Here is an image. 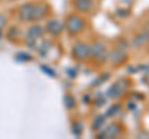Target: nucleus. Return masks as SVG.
Here are the masks:
<instances>
[{
    "label": "nucleus",
    "mask_w": 149,
    "mask_h": 139,
    "mask_svg": "<svg viewBox=\"0 0 149 139\" xmlns=\"http://www.w3.org/2000/svg\"><path fill=\"white\" fill-rule=\"evenodd\" d=\"M63 26L70 36H76L85 29V20L77 14H71L66 17Z\"/></svg>",
    "instance_id": "obj_1"
},
{
    "label": "nucleus",
    "mask_w": 149,
    "mask_h": 139,
    "mask_svg": "<svg viewBox=\"0 0 149 139\" xmlns=\"http://www.w3.org/2000/svg\"><path fill=\"white\" fill-rule=\"evenodd\" d=\"M72 56L80 62L86 61L90 57V45L83 41H76L72 47Z\"/></svg>",
    "instance_id": "obj_2"
},
{
    "label": "nucleus",
    "mask_w": 149,
    "mask_h": 139,
    "mask_svg": "<svg viewBox=\"0 0 149 139\" xmlns=\"http://www.w3.org/2000/svg\"><path fill=\"white\" fill-rule=\"evenodd\" d=\"M44 31H45V29L42 26H40V25H31L29 29H27L26 35H25V42H26V45L29 46V47H35L36 41L44 35Z\"/></svg>",
    "instance_id": "obj_3"
},
{
    "label": "nucleus",
    "mask_w": 149,
    "mask_h": 139,
    "mask_svg": "<svg viewBox=\"0 0 149 139\" xmlns=\"http://www.w3.org/2000/svg\"><path fill=\"white\" fill-rule=\"evenodd\" d=\"M129 87V82L127 80H124V78H120V80H118L117 82H114L113 85H112L108 90H107V97L108 98H118V97H120L124 91L127 90Z\"/></svg>",
    "instance_id": "obj_4"
},
{
    "label": "nucleus",
    "mask_w": 149,
    "mask_h": 139,
    "mask_svg": "<svg viewBox=\"0 0 149 139\" xmlns=\"http://www.w3.org/2000/svg\"><path fill=\"white\" fill-rule=\"evenodd\" d=\"M148 44H149V29L148 27L141 30L137 35H134V38L129 42L130 47H133V49H141Z\"/></svg>",
    "instance_id": "obj_5"
},
{
    "label": "nucleus",
    "mask_w": 149,
    "mask_h": 139,
    "mask_svg": "<svg viewBox=\"0 0 149 139\" xmlns=\"http://www.w3.org/2000/svg\"><path fill=\"white\" fill-rule=\"evenodd\" d=\"M34 3H26L24 5H21L19 9L17 17L19 20L22 22H29L32 21V14H34Z\"/></svg>",
    "instance_id": "obj_6"
},
{
    "label": "nucleus",
    "mask_w": 149,
    "mask_h": 139,
    "mask_svg": "<svg viewBox=\"0 0 149 139\" xmlns=\"http://www.w3.org/2000/svg\"><path fill=\"white\" fill-rule=\"evenodd\" d=\"M120 126L118 123H111L108 124L104 129H102V131L98 132V134H97V138H114V137H118L119 133H120Z\"/></svg>",
    "instance_id": "obj_7"
},
{
    "label": "nucleus",
    "mask_w": 149,
    "mask_h": 139,
    "mask_svg": "<svg viewBox=\"0 0 149 139\" xmlns=\"http://www.w3.org/2000/svg\"><path fill=\"white\" fill-rule=\"evenodd\" d=\"M125 60H127V55H125V51H122L119 49H113L111 50L108 52V61L114 65V66H119V65H122L125 62Z\"/></svg>",
    "instance_id": "obj_8"
},
{
    "label": "nucleus",
    "mask_w": 149,
    "mask_h": 139,
    "mask_svg": "<svg viewBox=\"0 0 149 139\" xmlns=\"http://www.w3.org/2000/svg\"><path fill=\"white\" fill-rule=\"evenodd\" d=\"M63 29H65L63 24L60 20H57V19L49 20L47 22H46V25H45V31L47 32L49 35H51V36L60 35L63 31Z\"/></svg>",
    "instance_id": "obj_9"
},
{
    "label": "nucleus",
    "mask_w": 149,
    "mask_h": 139,
    "mask_svg": "<svg viewBox=\"0 0 149 139\" xmlns=\"http://www.w3.org/2000/svg\"><path fill=\"white\" fill-rule=\"evenodd\" d=\"M106 44L103 42V41L101 40H96L95 42H92L90 45V56L92 58H97L98 56H101L103 52H106Z\"/></svg>",
    "instance_id": "obj_10"
},
{
    "label": "nucleus",
    "mask_w": 149,
    "mask_h": 139,
    "mask_svg": "<svg viewBox=\"0 0 149 139\" xmlns=\"http://www.w3.org/2000/svg\"><path fill=\"white\" fill-rule=\"evenodd\" d=\"M47 15V5L45 3H36L34 5V14H32V21L44 20Z\"/></svg>",
    "instance_id": "obj_11"
},
{
    "label": "nucleus",
    "mask_w": 149,
    "mask_h": 139,
    "mask_svg": "<svg viewBox=\"0 0 149 139\" xmlns=\"http://www.w3.org/2000/svg\"><path fill=\"white\" fill-rule=\"evenodd\" d=\"M73 6L78 13H90L93 9V0H73Z\"/></svg>",
    "instance_id": "obj_12"
},
{
    "label": "nucleus",
    "mask_w": 149,
    "mask_h": 139,
    "mask_svg": "<svg viewBox=\"0 0 149 139\" xmlns=\"http://www.w3.org/2000/svg\"><path fill=\"white\" fill-rule=\"evenodd\" d=\"M106 114H100V115H97V117L93 119V122H92V129L95 132H100L103 129L104 127V123H106Z\"/></svg>",
    "instance_id": "obj_13"
},
{
    "label": "nucleus",
    "mask_w": 149,
    "mask_h": 139,
    "mask_svg": "<svg viewBox=\"0 0 149 139\" xmlns=\"http://www.w3.org/2000/svg\"><path fill=\"white\" fill-rule=\"evenodd\" d=\"M63 104L66 107V109L71 111L76 107V99H74V97L72 95H66L63 97Z\"/></svg>",
    "instance_id": "obj_14"
},
{
    "label": "nucleus",
    "mask_w": 149,
    "mask_h": 139,
    "mask_svg": "<svg viewBox=\"0 0 149 139\" xmlns=\"http://www.w3.org/2000/svg\"><path fill=\"white\" fill-rule=\"evenodd\" d=\"M120 107H122V106H120L119 103L112 104L111 107L106 111V117H107V118H113L114 115H117V114H118V112L120 111Z\"/></svg>",
    "instance_id": "obj_15"
},
{
    "label": "nucleus",
    "mask_w": 149,
    "mask_h": 139,
    "mask_svg": "<svg viewBox=\"0 0 149 139\" xmlns=\"http://www.w3.org/2000/svg\"><path fill=\"white\" fill-rule=\"evenodd\" d=\"M82 132H83V124L81 122H78V120H76V122L72 124V133L76 137H80Z\"/></svg>",
    "instance_id": "obj_16"
},
{
    "label": "nucleus",
    "mask_w": 149,
    "mask_h": 139,
    "mask_svg": "<svg viewBox=\"0 0 149 139\" xmlns=\"http://www.w3.org/2000/svg\"><path fill=\"white\" fill-rule=\"evenodd\" d=\"M35 49L39 51L41 55H45L46 52H47V50L50 49V42H49L47 40H42V41H41V45L40 46H36Z\"/></svg>",
    "instance_id": "obj_17"
},
{
    "label": "nucleus",
    "mask_w": 149,
    "mask_h": 139,
    "mask_svg": "<svg viewBox=\"0 0 149 139\" xmlns=\"http://www.w3.org/2000/svg\"><path fill=\"white\" fill-rule=\"evenodd\" d=\"M129 46H130L129 42H128V41H125L124 39H119L117 41V44H116V47L119 49V50H122V51H127Z\"/></svg>",
    "instance_id": "obj_18"
},
{
    "label": "nucleus",
    "mask_w": 149,
    "mask_h": 139,
    "mask_svg": "<svg viewBox=\"0 0 149 139\" xmlns=\"http://www.w3.org/2000/svg\"><path fill=\"white\" fill-rule=\"evenodd\" d=\"M116 14L119 16V17H127L129 15V10L128 9H123V8H118L116 10Z\"/></svg>",
    "instance_id": "obj_19"
},
{
    "label": "nucleus",
    "mask_w": 149,
    "mask_h": 139,
    "mask_svg": "<svg viewBox=\"0 0 149 139\" xmlns=\"http://www.w3.org/2000/svg\"><path fill=\"white\" fill-rule=\"evenodd\" d=\"M111 77V75L109 73H103V75H102L101 77H98V80H97L96 82H93V85H101V83H103V82H106L107 80H108V78Z\"/></svg>",
    "instance_id": "obj_20"
},
{
    "label": "nucleus",
    "mask_w": 149,
    "mask_h": 139,
    "mask_svg": "<svg viewBox=\"0 0 149 139\" xmlns=\"http://www.w3.org/2000/svg\"><path fill=\"white\" fill-rule=\"evenodd\" d=\"M16 60H17V61H30L31 56H30V55H27V54L21 52V54L16 55Z\"/></svg>",
    "instance_id": "obj_21"
},
{
    "label": "nucleus",
    "mask_w": 149,
    "mask_h": 139,
    "mask_svg": "<svg viewBox=\"0 0 149 139\" xmlns=\"http://www.w3.org/2000/svg\"><path fill=\"white\" fill-rule=\"evenodd\" d=\"M95 104L97 107H102L106 104V98L104 97H97V98H95Z\"/></svg>",
    "instance_id": "obj_22"
},
{
    "label": "nucleus",
    "mask_w": 149,
    "mask_h": 139,
    "mask_svg": "<svg viewBox=\"0 0 149 139\" xmlns=\"http://www.w3.org/2000/svg\"><path fill=\"white\" fill-rule=\"evenodd\" d=\"M41 68H42V71L44 72H46V73H47V75H50V76H56V72L54 71V70H51L49 66H41Z\"/></svg>",
    "instance_id": "obj_23"
},
{
    "label": "nucleus",
    "mask_w": 149,
    "mask_h": 139,
    "mask_svg": "<svg viewBox=\"0 0 149 139\" xmlns=\"http://www.w3.org/2000/svg\"><path fill=\"white\" fill-rule=\"evenodd\" d=\"M6 24V17L4 15H0V29H3Z\"/></svg>",
    "instance_id": "obj_24"
},
{
    "label": "nucleus",
    "mask_w": 149,
    "mask_h": 139,
    "mask_svg": "<svg viewBox=\"0 0 149 139\" xmlns=\"http://www.w3.org/2000/svg\"><path fill=\"white\" fill-rule=\"evenodd\" d=\"M82 102H86V103H88V102H90V96H88V95L83 96L82 97Z\"/></svg>",
    "instance_id": "obj_25"
},
{
    "label": "nucleus",
    "mask_w": 149,
    "mask_h": 139,
    "mask_svg": "<svg viewBox=\"0 0 149 139\" xmlns=\"http://www.w3.org/2000/svg\"><path fill=\"white\" fill-rule=\"evenodd\" d=\"M128 107H129V109H136V104L129 103V104H128Z\"/></svg>",
    "instance_id": "obj_26"
},
{
    "label": "nucleus",
    "mask_w": 149,
    "mask_h": 139,
    "mask_svg": "<svg viewBox=\"0 0 149 139\" xmlns=\"http://www.w3.org/2000/svg\"><path fill=\"white\" fill-rule=\"evenodd\" d=\"M147 27H148V29H149V17H148V19H147Z\"/></svg>",
    "instance_id": "obj_27"
},
{
    "label": "nucleus",
    "mask_w": 149,
    "mask_h": 139,
    "mask_svg": "<svg viewBox=\"0 0 149 139\" xmlns=\"http://www.w3.org/2000/svg\"><path fill=\"white\" fill-rule=\"evenodd\" d=\"M0 38H1V29H0Z\"/></svg>",
    "instance_id": "obj_28"
}]
</instances>
